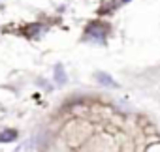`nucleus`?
I'll return each mask as SVG.
<instances>
[{
	"instance_id": "obj_1",
	"label": "nucleus",
	"mask_w": 160,
	"mask_h": 152,
	"mask_svg": "<svg viewBox=\"0 0 160 152\" xmlns=\"http://www.w3.org/2000/svg\"><path fill=\"white\" fill-rule=\"evenodd\" d=\"M17 139V131L15 130H4L0 131V141L2 143H10V141H15Z\"/></svg>"
},
{
	"instance_id": "obj_2",
	"label": "nucleus",
	"mask_w": 160,
	"mask_h": 152,
	"mask_svg": "<svg viewBox=\"0 0 160 152\" xmlns=\"http://www.w3.org/2000/svg\"><path fill=\"white\" fill-rule=\"evenodd\" d=\"M96 79L102 83V85H109V87H117L115 85V81L111 79V75H108V73H104V71H98L96 73Z\"/></svg>"
},
{
	"instance_id": "obj_3",
	"label": "nucleus",
	"mask_w": 160,
	"mask_h": 152,
	"mask_svg": "<svg viewBox=\"0 0 160 152\" xmlns=\"http://www.w3.org/2000/svg\"><path fill=\"white\" fill-rule=\"evenodd\" d=\"M55 75H57V81H58L60 85L66 81V75H64V69H62V66H57V68H55Z\"/></svg>"
}]
</instances>
